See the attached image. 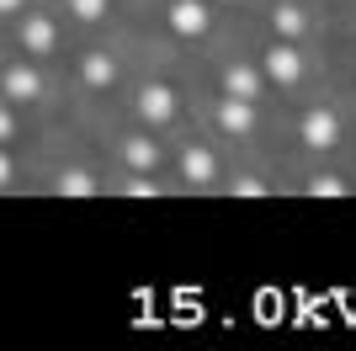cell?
<instances>
[{
    "instance_id": "cell-13",
    "label": "cell",
    "mask_w": 356,
    "mask_h": 351,
    "mask_svg": "<svg viewBox=\"0 0 356 351\" xmlns=\"http://www.w3.org/2000/svg\"><path fill=\"white\" fill-rule=\"evenodd\" d=\"M277 32H287V38H298V32H303V16H298L293 6H282V11H277Z\"/></svg>"
},
{
    "instance_id": "cell-4",
    "label": "cell",
    "mask_w": 356,
    "mask_h": 351,
    "mask_svg": "<svg viewBox=\"0 0 356 351\" xmlns=\"http://www.w3.org/2000/svg\"><path fill=\"white\" fill-rule=\"evenodd\" d=\"M38 91H43V80L32 70H22V64L6 70V96H11V102H38Z\"/></svg>"
},
{
    "instance_id": "cell-14",
    "label": "cell",
    "mask_w": 356,
    "mask_h": 351,
    "mask_svg": "<svg viewBox=\"0 0 356 351\" xmlns=\"http://www.w3.org/2000/svg\"><path fill=\"white\" fill-rule=\"evenodd\" d=\"M70 11L80 16V22H96V16L106 11V0H70Z\"/></svg>"
},
{
    "instance_id": "cell-9",
    "label": "cell",
    "mask_w": 356,
    "mask_h": 351,
    "mask_svg": "<svg viewBox=\"0 0 356 351\" xmlns=\"http://www.w3.org/2000/svg\"><path fill=\"white\" fill-rule=\"evenodd\" d=\"M223 91H229V96H239V102H255L261 80H255V70H229V75H223Z\"/></svg>"
},
{
    "instance_id": "cell-7",
    "label": "cell",
    "mask_w": 356,
    "mask_h": 351,
    "mask_svg": "<svg viewBox=\"0 0 356 351\" xmlns=\"http://www.w3.org/2000/svg\"><path fill=\"white\" fill-rule=\"evenodd\" d=\"M218 123H223L229 133H245V128L255 123V107H250V102H239V96H229V102L218 107Z\"/></svg>"
},
{
    "instance_id": "cell-1",
    "label": "cell",
    "mask_w": 356,
    "mask_h": 351,
    "mask_svg": "<svg viewBox=\"0 0 356 351\" xmlns=\"http://www.w3.org/2000/svg\"><path fill=\"white\" fill-rule=\"evenodd\" d=\"M170 27H176L181 38H197V32L208 27V11H202L197 0H176V6H170Z\"/></svg>"
},
{
    "instance_id": "cell-3",
    "label": "cell",
    "mask_w": 356,
    "mask_h": 351,
    "mask_svg": "<svg viewBox=\"0 0 356 351\" xmlns=\"http://www.w3.org/2000/svg\"><path fill=\"white\" fill-rule=\"evenodd\" d=\"M138 112L149 117V123H165V117L176 112V96L165 86H144V96H138Z\"/></svg>"
},
{
    "instance_id": "cell-17",
    "label": "cell",
    "mask_w": 356,
    "mask_h": 351,
    "mask_svg": "<svg viewBox=\"0 0 356 351\" xmlns=\"http://www.w3.org/2000/svg\"><path fill=\"white\" fill-rule=\"evenodd\" d=\"M11 176H16V171H11V160H6V149H0V187H6Z\"/></svg>"
},
{
    "instance_id": "cell-18",
    "label": "cell",
    "mask_w": 356,
    "mask_h": 351,
    "mask_svg": "<svg viewBox=\"0 0 356 351\" xmlns=\"http://www.w3.org/2000/svg\"><path fill=\"white\" fill-rule=\"evenodd\" d=\"M11 139V112H0V144Z\"/></svg>"
},
{
    "instance_id": "cell-8",
    "label": "cell",
    "mask_w": 356,
    "mask_h": 351,
    "mask_svg": "<svg viewBox=\"0 0 356 351\" xmlns=\"http://www.w3.org/2000/svg\"><path fill=\"white\" fill-rule=\"evenodd\" d=\"M22 38H27L32 54H48V48H54V22H48V16H32L27 27H22Z\"/></svg>"
},
{
    "instance_id": "cell-11",
    "label": "cell",
    "mask_w": 356,
    "mask_h": 351,
    "mask_svg": "<svg viewBox=\"0 0 356 351\" xmlns=\"http://www.w3.org/2000/svg\"><path fill=\"white\" fill-rule=\"evenodd\" d=\"M122 155H128V165H134V171H149V165L160 160V149L149 144V139H128V149H122Z\"/></svg>"
},
{
    "instance_id": "cell-6",
    "label": "cell",
    "mask_w": 356,
    "mask_h": 351,
    "mask_svg": "<svg viewBox=\"0 0 356 351\" xmlns=\"http://www.w3.org/2000/svg\"><path fill=\"white\" fill-rule=\"evenodd\" d=\"M181 176H186L192 187H208L213 181V155L208 149H186V155H181Z\"/></svg>"
},
{
    "instance_id": "cell-16",
    "label": "cell",
    "mask_w": 356,
    "mask_h": 351,
    "mask_svg": "<svg viewBox=\"0 0 356 351\" xmlns=\"http://www.w3.org/2000/svg\"><path fill=\"white\" fill-rule=\"evenodd\" d=\"M314 192H319V197H341V181H335V176H319V181H314Z\"/></svg>"
},
{
    "instance_id": "cell-10",
    "label": "cell",
    "mask_w": 356,
    "mask_h": 351,
    "mask_svg": "<svg viewBox=\"0 0 356 351\" xmlns=\"http://www.w3.org/2000/svg\"><path fill=\"white\" fill-rule=\"evenodd\" d=\"M80 75H86V86H112V75H118V70H112V58H106V54H90L86 64H80Z\"/></svg>"
},
{
    "instance_id": "cell-2",
    "label": "cell",
    "mask_w": 356,
    "mask_h": 351,
    "mask_svg": "<svg viewBox=\"0 0 356 351\" xmlns=\"http://www.w3.org/2000/svg\"><path fill=\"white\" fill-rule=\"evenodd\" d=\"M266 75L277 80V86H293L298 75H303V64H298L293 48H271V54H266Z\"/></svg>"
},
{
    "instance_id": "cell-15",
    "label": "cell",
    "mask_w": 356,
    "mask_h": 351,
    "mask_svg": "<svg viewBox=\"0 0 356 351\" xmlns=\"http://www.w3.org/2000/svg\"><path fill=\"white\" fill-rule=\"evenodd\" d=\"M154 192H160V187H154L149 176H134V181H128V197H154Z\"/></svg>"
},
{
    "instance_id": "cell-19",
    "label": "cell",
    "mask_w": 356,
    "mask_h": 351,
    "mask_svg": "<svg viewBox=\"0 0 356 351\" xmlns=\"http://www.w3.org/2000/svg\"><path fill=\"white\" fill-rule=\"evenodd\" d=\"M16 6H22V0H0V11H16Z\"/></svg>"
},
{
    "instance_id": "cell-5",
    "label": "cell",
    "mask_w": 356,
    "mask_h": 351,
    "mask_svg": "<svg viewBox=\"0 0 356 351\" xmlns=\"http://www.w3.org/2000/svg\"><path fill=\"white\" fill-rule=\"evenodd\" d=\"M335 133H341V128H335V117H330V112H309V117H303V139H309L314 149H330V144H335Z\"/></svg>"
},
{
    "instance_id": "cell-12",
    "label": "cell",
    "mask_w": 356,
    "mask_h": 351,
    "mask_svg": "<svg viewBox=\"0 0 356 351\" xmlns=\"http://www.w3.org/2000/svg\"><path fill=\"white\" fill-rule=\"evenodd\" d=\"M59 192H64V197H90V192H96V181H90L86 171H64V176H59Z\"/></svg>"
}]
</instances>
